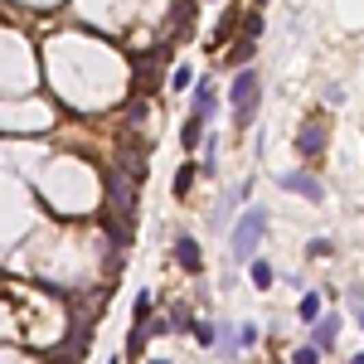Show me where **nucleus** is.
<instances>
[{"mask_svg":"<svg viewBox=\"0 0 364 364\" xmlns=\"http://www.w3.org/2000/svg\"><path fill=\"white\" fill-rule=\"evenodd\" d=\"M268 238V209L263 204H243V214L229 233V257L233 263H248V257H257V243Z\"/></svg>","mask_w":364,"mask_h":364,"instance_id":"nucleus-1","label":"nucleus"},{"mask_svg":"<svg viewBox=\"0 0 364 364\" xmlns=\"http://www.w3.org/2000/svg\"><path fill=\"white\" fill-rule=\"evenodd\" d=\"M229 97H233V127H238V131H243V127H252L257 102H263V78H257V68H252V64L233 68V88H229Z\"/></svg>","mask_w":364,"mask_h":364,"instance_id":"nucleus-2","label":"nucleus"},{"mask_svg":"<svg viewBox=\"0 0 364 364\" xmlns=\"http://www.w3.org/2000/svg\"><path fill=\"white\" fill-rule=\"evenodd\" d=\"M326 141H330L326 117H321V112H311V117L301 122V131H296V155H301V161H316V155L326 151Z\"/></svg>","mask_w":364,"mask_h":364,"instance_id":"nucleus-3","label":"nucleus"},{"mask_svg":"<svg viewBox=\"0 0 364 364\" xmlns=\"http://www.w3.org/2000/svg\"><path fill=\"white\" fill-rule=\"evenodd\" d=\"M257 34H263V15H248V29L238 34V44H233V54H229V68H243V64H252V54H257Z\"/></svg>","mask_w":364,"mask_h":364,"instance_id":"nucleus-4","label":"nucleus"},{"mask_svg":"<svg viewBox=\"0 0 364 364\" xmlns=\"http://www.w3.org/2000/svg\"><path fill=\"white\" fill-rule=\"evenodd\" d=\"M277 185H282L287 194H301V199H316V204L326 199V185H321L316 175H311V170H287V175H282Z\"/></svg>","mask_w":364,"mask_h":364,"instance_id":"nucleus-5","label":"nucleus"},{"mask_svg":"<svg viewBox=\"0 0 364 364\" xmlns=\"http://www.w3.org/2000/svg\"><path fill=\"white\" fill-rule=\"evenodd\" d=\"M214 112H219V83H214V78H204V83L194 88V117L214 122Z\"/></svg>","mask_w":364,"mask_h":364,"instance_id":"nucleus-6","label":"nucleus"},{"mask_svg":"<svg viewBox=\"0 0 364 364\" xmlns=\"http://www.w3.org/2000/svg\"><path fill=\"white\" fill-rule=\"evenodd\" d=\"M175 263H180L190 277H199V272H204V252H199V243H194L190 233H185V238H175Z\"/></svg>","mask_w":364,"mask_h":364,"instance_id":"nucleus-7","label":"nucleus"},{"mask_svg":"<svg viewBox=\"0 0 364 364\" xmlns=\"http://www.w3.org/2000/svg\"><path fill=\"white\" fill-rule=\"evenodd\" d=\"M311 326H316V335H311V345H316L321 354H330V350H335V340H340V316L330 311V316H321V321H311Z\"/></svg>","mask_w":364,"mask_h":364,"instance_id":"nucleus-8","label":"nucleus"},{"mask_svg":"<svg viewBox=\"0 0 364 364\" xmlns=\"http://www.w3.org/2000/svg\"><path fill=\"white\" fill-rule=\"evenodd\" d=\"M204 127H209V122H204V117H185V127H180V146L185 151H199V141H204Z\"/></svg>","mask_w":364,"mask_h":364,"instance_id":"nucleus-9","label":"nucleus"},{"mask_svg":"<svg viewBox=\"0 0 364 364\" xmlns=\"http://www.w3.org/2000/svg\"><path fill=\"white\" fill-rule=\"evenodd\" d=\"M248 272H252V287H257V291L272 287V263H263V257H248Z\"/></svg>","mask_w":364,"mask_h":364,"instance_id":"nucleus-10","label":"nucleus"},{"mask_svg":"<svg viewBox=\"0 0 364 364\" xmlns=\"http://www.w3.org/2000/svg\"><path fill=\"white\" fill-rule=\"evenodd\" d=\"M214 335H219V326H209V321H190V340H194V345L214 350Z\"/></svg>","mask_w":364,"mask_h":364,"instance_id":"nucleus-11","label":"nucleus"},{"mask_svg":"<svg viewBox=\"0 0 364 364\" xmlns=\"http://www.w3.org/2000/svg\"><path fill=\"white\" fill-rule=\"evenodd\" d=\"M306 257H311V263H326V257H335V243L330 238H311L306 243Z\"/></svg>","mask_w":364,"mask_h":364,"instance_id":"nucleus-12","label":"nucleus"},{"mask_svg":"<svg viewBox=\"0 0 364 364\" xmlns=\"http://www.w3.org/2000/svg\"><path fill=\"white\" fill-rule=\"evenodd\" d=\"M151 306H155V296H151V291H141V296H136V306H131V326H146V321H151Z\"/></svg>","mask_w":364,"mask_h":364,"instance_id":"nucleus-13","label":"nucleus"},{"mask_svg":"<svg viewBox=\"0 0 364 364\" xmlns=\"http://www.w3.org/2000/svg\"><path fill=\"white\" fill-rule=\"evenodd\" d=\"M296 311H301V321H316V316H321V296H316V291H301V306H296Z\"/></svg>","mask_w":364,"mask_h":364,"instance_id":"nucleus-14","label":"nucleus"},{"mask_svg":"<svg viewBox=\"0 0 364 364\" xmlns=\"http://www.w3.org/2000/svg\"><path fill=\"white\" fill-rule=\"evenodd\" d=\"M194 170H199V166H180V175H175V199H185V194H190V185H194Z\"/></svg>","mask_w":364,"mask_h":364,"instance_id":"nucleus-15","label":"nucleus"},{"mask_svg":"<svg viewBox=\"0 0 364 364\" xmlns=\"http://www.w3.org/2000/svg\"><path fill=\"white\" fill-rule=\"evenodd\" d=\"M190 83H194V68H190V64H180V68L170 73V88H175V92H185Z\"/></svg>","mask_w":364,"mask_h":364,"instance_id":"nucleus-16","label":"nucleus"},{"mask_svg":"<svg viewBox=\"0 0 364 364\" xmlns=\"http://www.w3.org/2000/svg\"><path fill=\"white\" fill-rule=\"evenodd\" d=\"M233 335H238V345H257V340H263V330H257L252 321H243V326H238Z\"/></svg>","mask_w":364,"mask_h":364,"instance_id":"nucleus-17","label":"nucleus"},{"mask_svg":"<svg viewBox=\"0 0 364 364\" xmlns=\"http://www.w3.org/2000/svg\"><path fill=\"white\" fill-rule=\"evenodd\" d=\"M316 359H321V350H316V345H301V350L291 354V364H316Z\"/></svg>","mask_w":364,"mask_h":364,"instance_id":"nucleus-18","label":"nucleus"},{"mask_svg":"<svg viewBox=\"0 0 364 364\" xmlns=\"http://www.w3.org/2000/svg\"><path fill=\"white\" fill-rule=\"evenodd\" d=\"M354 306V321H359V330H364V301H350Z\"/></svg>","mask_w":364,"mask_h":364,"instance_id":"nucleus-19","label":"nucleus"},{"mask_svg":"<svg viewBox=\"0 0 364 364\" xmlns=\"http://www.w3.org/2000/svg\"><path fill=\"white\" fill-rule=\"evenodd\" d=\"M257 5H268V0H257Z\"/></svg>","mask_w":364,"mask_h":364,"instance_id":"nucleus-20","label":"nucleus"}]
</instances>
